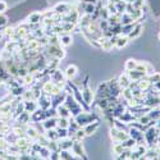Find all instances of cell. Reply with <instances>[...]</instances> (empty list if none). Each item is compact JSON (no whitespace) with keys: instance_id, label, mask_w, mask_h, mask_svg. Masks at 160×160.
<instances>
[{"instance_id":"obj_50","label":"cell","mask_w":160,"mask_h":160,"mask_svg":"<svg viewBox=\"0 0 160 160\" xmlns=\"http://www.w3.org/2000/svg\"><path fill=\"white\" fill-rule=\"evenodd\" d=\"M132 5L135 9H141L143 7V0H135V2L132 3Z\"/></svg>"},{"instance_id":"obj_30","label":"cell","mask_w":160,"mask_h":160,"mask_svg":"<svg viewBox=\"0 0 160 160\" xmlns=\"http://www.w3.org/2000/svg\"><path fill=\"white\" fill-rule=\"evenodd\" d=\"M136 67H137V60L135 59H128L124 64V71L126 72H129V71H133V69H136Z\"/></svg>"},{"instance_id":"obj_16","label":"cell","mask_w":160,"mask_h":160,"mask_svg":"<svg viewBox=\"0 0 160 160\" xmlns=\"http://www.w3.org/2000/svg\"><path fill=\"white\" fill-rule=\"evenodd\" d=\"M77 73H78V68H77V65H74V64L68 65L65 68V71H64V76H65V78H68V79L74 78L77 76Z\"/></svg>"},{"instance_id":"obj_8","label":"cell","mask_w":160,"mask_h":160,"mask_svg":"<svg viewBox=\"0 0 160 160\" xmlns=\"http://www.w3.org/2000/svg\"><path fill=\"white\" fill-rule=\"evenodd\" d=\"M73 142H74V138L71 137V136L58 140L59 150H71V149H72V146H73Z\"/></svg>"},{"instance_id":"obj_41","label":"cell","mask_w":160,"mask_h":160,"mask_svg":"<svg viewBox=\"0 0 160 160\" xmlns=\"http://www.w3.org/2000/svg\"><path fill=\"white\" fill-rule=\"evenodd\" d=\"M113 46H114V45L110 42V40H109V38H108V40H105L102 44H100V48L102 49V51H112Z\"/></svg>"},{"instance_id":"obj_55","label":"cell","mask_w":160,"mask_h":160,"mask_svg":"<svg viewBox=\"0 0 160 160\" xmlns=\"http://www.w3.org/2000/svg\"><path fill=\"white\" fill-rule=\"evenodd\" d=\"M124 2H126V3H128V4H132L133 2H135V0H124Z\"/></svg>"},{"instance_id":"obj_39","label":"cell","mask_w":160,"mask_h":160,"mask_svg":"<svg viewBox=\"0 0 160 160\" xmlns=\"http://www.w3.org/2000/svg\"><path fill=\"white\" fill-rule=\"evenodd\" d=\"M57 133H58V138H64V137H68L69 136V132L68 128H59L57 127Z\"/></svg>"},{"instance_id":"obj_56","label":"cell","mask_w":160,"mask_h":160,"mask_svg":"<svg viewBox=\"0 0 160 160\" xmlns=\"http://www.w3.org/2000/svg\"><path fill=\"white\" fill-rule=\"evenodd\" d=\"M115 160H126V159H123V158H121V156H117Z\"/></svg>"},{"instance_id":"obj_17","label":"cell","mask_w":160,"mask_h":160,"mask_svg":"<svg viewBox=\"0 0 160 160\" xmlns=\"http://www.w3.org/2000/svg\"><path fill=\"white\" fill-rule=\"evenodd\" d=\"M38 135H40V132H38V129H37L36 127L30 126V124L26 126V136H27L28 138L36 140V138L38 137Z\"/></svg>"},{"instance_id":"obj_33","label":"cell","mask_w":160,"mask_h":160,"mask_svg":"<svg viewBox=\"0 0 160 160\" xmlns=\"http://www.w3.org/2000/svg\"><path fill=\"white\" fill-rule=\"evenodd\" d=\"M76 141H82L85 137H86V133H85V131H83V128H78L76 132H74V135L72 136Z\"/></svg>"},{"instance_id":"obj_26","label":"cell","mask_w":160,"mask_h":160,"mask_svg":"<svg viewBox=\"0 0 160 160\" xmlns=\"http://www.w3.org/2000/svg\"><path fill=\"white\" fill-rule=\"evenodd\" d=\"M12 132L14 133L17 137H21V136H24L26 135V126L23 124H17L12 128Z\"/></svg>"},{"instance_id":"obj_54","label":"cell","mask_w":160,"mask_h":160,"mask_svg":"<svg viewBox=\"0 0 160 160\" xmlns=\"http://www.w3.org/2000/svg\"><path fill=\"white\" fill-rule=\"evenodd\" d=\"M109 3H113V4H117L118 2H121V0H108Z\"/></svg>"},{"instance_id":"obj_11","label":"cell","mask_w":160,"mask_h":160,"mask_svg":"<svg viewBox=\"0 0 160 160\" xmlns=\"http://www.w3.org/2000/svg\"><path fill=\"white\" fill-rule=\"evenodd\" d=\"M99 127H100V122H99V119H98V121L92 122V123H90V124H87V126H85L82 128H83V131L86 133V136H91V135H94V133L99 129Z\"/></svg>"},{"instance_id":"obj_47","label":"cell","mask_w":160,"mask_h":160,"mask_svg":"<svg viewBox=\"0 0 160 160\" xmlns=\"http://www.w3.org/2000/svg\"><path fill=\"white\" fill-rule=\"evenodd\" d=\"M23 82H24L26 85H32V83L35 82V76H33V73L26 74V76L23 77Z\"/></svg>"},{"instance_id":"obj_46","label":"cell","mask_w":160,"mask_h":160,"mask_svg":"<svg viewBox=\"0 0 160 160\" xmlns=\"http://www.w3.org/2000/svg\"><path fill=\"white\" fill-rule=\"evenodd\" d=\"M115 7H117L118 13H119V14H121V13H124L126 7H127V3L124 2V0H121V2H118V3L115 4Z\"/></svg>"},{"instance_id":"obj_51","label":"cell","mask_w":160,"mask_h":160,"mask_svg":"<svg viewBox=\"0 0 160 160\" xmlns=\"http://www.w3.org/2000/svg\"><path fill=\"white\" fill-rule=\"evenodd\" d=\"M7 3L5 2H3V0H0V14H3V13L7 10Z\"/></svg>"},{"instance_id":"obj_34","label":"cell","mask_w":160,"mask_h":160,"mask_svg":"<svg viewBox=\"0 0 160 160\" xmlns=\"http://www.w3.org/2000/svg\"><path fill=\"white\" fill-rule=\"evenodd\" d=\"M122 145H123V148H124V149L132 150L133 148H135V145H136V141L133 140V138H131V137H128L127 140H124V141L122 142Z\"/></svg>"},{"instance_id":"obj_14","label":"cell","mask_w":160,"mask_h":160,"mask_svg":"<svg viewBox=\"0 0 160 160\" xmlns=\"http://www.w3.org/2000/svg\"><path fill=\"white\" fill-rule=\"evenodd\" d=\"M50 79H51L52 82H57V83H65V76H64V73H62V72L58 71V69H55V71L51 72Z\"/></svg>"},{"instance_id":"obj_42","label":"cell","mask_w":160,"mask_h":160,"mask_svg":"<svg viewBox=\"0 0 160 160\" xmlns=\"http://www.w3.org/2000/svg\"><path fill=\"white\" fill-rule=\"evenodd\" d=\"M21 99H22V101L35 100V99H33V92H32V90H30V91H24L23 94H22V96H21Z\"/></svg>"},{"instance_id":"obj_5","label":"cell","mask_w":160,"mask_h":160,"mask_svg":"<svg viewBox=\"0 0 160 160\" xmlns=\"http://www.w3.org/2000/svg\"><path fill=\"white\" fill-rule=\"evenodd\" d=\"M128 136L131 138H133L136 141V143H145V135L141 129H137V128H133V127H129L128 128Z\"/></svg>"},{"instance_id":"obj_48","label":"cell","mask_w":160,"mask_h":160,"mask_svg":"<svg viewBox=\"0 0 160 160\" xmlns=\"http://www.w3.org/2000/svg\"><path fill=\"white\" fill-rule=\"evenodd\" d=\"M85 10H86V14L87 16H91L92 13L96 10V5H94V4H86L85 5Z\"/></svg>"},{"instance_id":"obj_18","label":"cell","mask_w":160,"mask_h":160,"mask_svg":"<svg viewBox=\"0 0 160 160\" xmlns=\"http://www.w3.org/2000/svg\"><path fill=\"white\" fill-rule=\"evenodd\" d=\"M55 109H57V113H58V118H71L72 117L69 109L65 106V104L59 105L58 108H55Z\"/></svg>"},{"instance_id":"obj_10","label":"cell","mask_w":160,"mask_h":160,"mask_svg":"<svg viewBox=\"0 0 160 160\" xmlns=\"http://www.w3.org/2000/svg\"><path fill=\"white\" fill-rule=\"evenodd\" d=\"M67 95H68V94H67V91H62L60 94H58V95H55L54 98H52L51 99V106H52V108H58L59 105L64 104Z\"/></svg>"},{"instance_id":"obj_53","label":"cell","mask_w":160,"mask_h":160,"mask_svg":"<svg viewBox=\"0 0 160 160\" xmlns=\"http://www.w3.org/2000/svg\"><path fill=\"white\" fill-rule=\"evenodd\" d=\"M152 88H155L156 91H159V92H160V81H159V82H156V83H154V85H152Z\"/></svg>"},{"instance_id":"obj_45","label":"cell","mask_w":160,"mask_h":160,"mask_svg":"<svg viewBox=\"0 0 160 160\" xmlns=\"http://www.w3.org/2000/svg\"><path fill=\"white\" fill-rule=\"evenodd\" d=\"M109 27H110V24H109L108 19H100V22H99V28H100L101 32L109 30Z\"/></svg>"},{"instance_id":"obj_3","label":"cell","mask_w":160,"mask_h":160,"mask_svg":"<svg viewBox=\"0 0 160 160\" xmlns=\"http://www.w3.org/2000/svg\"><path fill=\"white\" fill-rule=\"evenodd\" d=\"M129 136H128V132L126 131H122V129H118L115 127L110 128V138L113 142H119L122 143L124 140H127Z\"/></svg>"},{"instance_id":"obj_20","label":"cell","mask_w":160,"mask_h":160,"mask_svg":"<svg viewBox=\"0 0 160 160\" xmlns=\"http://www.w3.org/2000/svg\"><path fill=\"white\" fill-rule=\"evenodd\" d=\"M24 102V112H27L30 114H32L33 112H36L38 109V105L36 100H30V101H23Z\"/></svg>"},{"instance_id":"obj_35","label":"cell","mask_w":160,"mask_h":160,"mask_svg":"<svg viewBox=\"0 0 160 160\" xmlns=\"http://www.w3.org/2000/svg\"><path fill=\"white\" fill-rule=\"evenodd\" d=\"M71 123V118H58V127L59 128H68Z\"/></svg>"},{"instance_id":"obj_19","label":"cell","mask_w":160,"mask_h":160,"mask_svg":"<svg viewBox=\"0 0 160 160\" xmlns=\"http://www.w3.org/2000/svg\"><path fill=\"white\" fill-rule=\"evenodd\" d=\"M17 123L18 124H23V126H27L31 123V114L27 112H23L21 115H18L17 118Z\"/></svg>"},{"instance_id":"obj_23","label":"cell","mask_w":160,"mask_h":160,"mask_svg":"<svg viewBox=\"0 0 160 160\" xmlns=\"http://www.w3.org/2000/svg\"><path fill=\"white\" fill-rule=\"evenodd\" d=\"M59 155H60V160H78V158L71 150H60Z\"/></svg>"},{"instance_id":"obj_21","label":"cell","mask_w":160,"mask_h":160,"mask_svg":"<svg viewBox=\"0 0 160 160\" xmlns=\"http://www.w3.org/2000/svg\"><path fill=\"white\" fill-rule=\"evenodd\" d=\"M127 74H128V77H129V79H131L132 82H135V81H140V79H142V78H145V77H146V74H145V73L138 72L137 69L129 71V72H127Z\"/></svg>"},{"instance_id":"obj_37","label":"cell","mask_w":160,"mask_h":160,"mask_svg":"<svg viewBox=\"0 0 160 160\" xmlns=\"http://www.w3.org/2000/svg\"><path fill=\"white\" fill-rule=\"evenodd\" d=\"M50 154H51V151L46 148V146H41V149H40V151H38V156L42 158V159H46V160L50 156Z\"/></svg>"},{"instance_id":"obj_31","label":"cell","mask_w":160,"mask_h":160,"mask_svg":"<svg viewBox=\"0 0 160 160\" xmlns=\"http://www.w3.org/2000/svg\"><path fill=\"white\" fill-rule=\"evenodd\" d=\"M150 119H154V121H158L160 119V106H156V108H152L150 109V112L148 113Z\"/></svg>"},{"instance_id":"obj_38","label":"cell","mask_w":160,"mask_h":160,"mask_svg":"<svg viewBox=\"0 0 160 160\" xmlns=\"http://www.w3.org/2000/svg\"><path fill=\"white\" fill-rule=\"evenodd\" d=\"M146 78L149 79V82H150L151 85H154V83H156V82H159V81H160V73H158V72H154L152 74L146 76Z\"/></svg>"},{"instance_id":"obj_6","label":"cell","mask_w":160,"mask_h":160,"mask_svg":"<svg viewBox=\"0 0 160 160\" xmlns=\"http://www.w3.org/2000/svg\"><path fill=\"white\" fill-rule=\"evenodd\" d=\"M87 81H88V78H86L85 79V82H83V85H85V87L81 90V92H82V99H83V101L87 104V105H91V102H92V100H94V92L91 91V88L88 87V83H87Z\"/></svg>"},{"instance_id":"obj_52","label":"cell","mask_w":160,"mask_h":160,"mask_svg":"<svg viewBox=\"0 0 160 160\" xmlns=\"http://www.w3.org/2000/svg\"><path fill=\"white\" fill-rule=\"evenodd\" d=\"M82 2H83L85 4H94V5L98 4V0H82Z\"/></svg>"},{"instance_id":"obj_1","label":"cell","mask_w":160,"mask_h":160,"mask_svg":"<svg viewBox=\"0 0 160 160\" xmlns=\"http://www.w3.org/2000/svg\"><path fill=\"white\" fill-rule=\"evenodd\" d=\"M73 119L78 123V126L82 128V127H85V126H87V124H90L92 122L98 121V117L95 114L90 113V112H81L78 115H76Z\"/></svg>"},{"instance_id":"obj_49","label":"cell","mask_w":160,"mask_h":160,"mask_svg":"<svg viewBox=\"0 0 160 160\" xmlns=\"http://www.w3.org/2000/svg\"><path fill=\"white\" fill-rule=\"evenodd\" d=\"M48 160H60L59 151H52V152L50 154V156L48 158Z\"/></svg>"},{"instance_id":"obj_15","label":"cell","mask_w":160,"mask_h":160,"mask_svg":"<svg viewBox=\"0 0 160 160\" xmlns=\"http://www.w3.org/2000/svg\"><path fill=\"white\" fill-rule=\"evenodd\" d=\"M58 127V118H46L42 122V128L44 129H55Z\"/></svg>"},{"instance_id":"obj_36","label":"cell","mask_w":160,"mask_h":160,"mask_svg":"<svg viewBox=\"0 0 160 160\" xmlns=\"http://www.w3.org/2000/svg\"><path fill=\"white\" fill-rule=\"evenodd\" d=\"M121 96H123V99H124V101H131L132 99H133V95H132V91H131V88L128 87V88H124V90H122V95Z\"/></svg>"},{"instance_id":"obj_9","label":"cell","mask_w":160,"mask_h":160,"mask_svg":"<svg viewBox=\"0 0 160 160\" xmlns=\"http://www.w3.org/2000/svg\"><path fill=\"white\" fill-rule=\"evenodd\" d=\"M46 119V114H45V110L42 109H37L36 112H33L31 114V122L32 123H40V122H44Z\"/></svg>"},{"instance_id":"obj_12","label":"cell","mask_w":160,"mask_h":160,"mask_svg":"<svg viewBox=\"0 0 160 160\" xmlns=\"http://www.w3.org/2000/svg\"><path fill=\"white\" fill-rule=\"evenodd\" d=\"M117 82H118L119 87H121L122 90H124V88H128V87H129V85H131V82H132V81L129 79V77H128V74H127V73H122L121 76L118 77Z\"/></svg>"},{"instance_id":"obj_2","label":"cell","mask_w":160,"mask_h":160,"mask_svg":"<svg viewBox=\"0 0 160 160\" xmlns=\"http://www.w3.org/2000/svg\"><path fill=\"white\" fill-rule=\"evenodd\" d=\"M64 104H65V106L69 109V112H71V115L74 118L76 115H78L81 112H83V109H82V106L79 105L77 101H76V99L71 95V94H68L67 95V98H65V101H64Z\"/></svg>"},{"instance_id":"obj_27","label":"cell","mask_w":160,"mask_h":160,"mask_svg":"<svg viewBox=\"0 0 160 160\" xmlns=\"http://www.w3.org/2000/svg\"><path fill=\"white\" fill-rule=\"evenodd\" d=\"M71 9H69V5L67 3H62V4H58L55 5L54 8V12L58 13V14H63V13H68Z\"/></svg>"},{"instance_id":"obj_24","label":"cell","mask_w":160,"mask_h":160,"mask_svg":"<svg viewBox=\"0 0 160 160\" xmlns=\"http://www.w3.org/2000/svg\"><path fill=\"white\" fill-rule=\"evenodd\" d=\"M129 42V40H128V37L127 36H122V35H119L118 37H117V41H115V45L114 46H117L118 49H123V48H126L127 46V44Z\"/></svg>"},{"instance_id":"obj_32","label":"cell","mask_w":160,"mask_h":160,"mask_svg":"<svg viewBox=\"0 0 160 160\" xmlns=\"http://www.w3.org/2000/svg\"><path fill=\"white\" fill-rule=\"evenodd\" d=\"M45 136L50 140V141H58V133H57V128L55 129H48L46 133H45Z\"/></svg>"},{"instance_id":"obj_40","label":"cell","mask_w":160,"mask_h":160,"mask_svg":"<svg viewBox=\"0 0 160 160\" xmlns=\"http://www.w3.org/2000/svg\"><path fill=\"white\" fill-rule=\"evenodd\" d=\"M37 143H40V145H41V146H48V143H49V138L45 136V135H41V133H40V135H38V137L35 140Z\"/></svg>"},{"instance_id":"obj_29","label":"cell","mask_w":160,"mask_h":160,"mask_svg":"<svg viewBox=\"0 0 160 160\" xmlns=\"http://www.w3.org/2000/svg\"><path fill=\"white\" fill-rule=\"evenodd\" d=\"M113 154L115 156H119L123 151H124V148H123V145L122 143H119V142H113V149H112Z\"/></svg>"},{"instance_id":"obj_25","label":"cell","mask_w":160,"mask_h":160,"mask_svg":"<svg viewBox=\"0 0 160 160\" xmlns=\"http://www.w3.org/2000/svg\"><path fill=\"white\" fill-rule=\"evenodd\" d=\"M42 19V14L41 13H38V12H35V13H31L30 17H28V23L30 24H37L40 23Z\"/></svg>"},{"instance_id":"obj_4","label":"cell","mask_w":160,"mask_h":160,"mask_svg":"<svg viewBox=\"0 0 160 160\" xmlns=\"http://www.w3.org/2000/svg\"><path fill=\"white\" fill-rule=\"evenodd\" d=\"M71 151H72L78 159H81V160H88V158H87V155H86V151H85V148H83V145H82V141H76V140H74Z\"/></svg>"},{"instance_id":"obj_7","label":"cell","mask_w":160,"mask_h":160,"mask_svg":"<svg viewBox=\"0 0 160 160\" xmlns=\"http://www.w3.org/2000/svg\"><path fill=\"white\" fill-rule=\"evenodd\" d=\"M51 96L48 95V94H41V96H40L36 101H37V105H38V108L40 109H42V110H48L49 108H51Z\"/></svg>"},{"instance_id":"obj_28","label":"cell","mask_w":160,"mask_h":160,"mask_svg":"<svg viewBox=\"0 0 160 160\" xmlns=\"http://www.w3.org/2000/svg\"><path fill=\"white\" fill-rule=\"evenodd\" d=\"M13 112V118H17L18 115H21L23 112H24V102L23 101H21V102H18L17 105H16V108L12 110Z\"/></svg>"},{"instance_id":"obj_57","label":"cell","mask_w":160,"mask_h":160,"mask_svg":"<svg viewBox=\"0 0 160 160\" xmlns=\"http://www.w3.org/2000/svg\"><path fill=\"white\" fill-rule=\"evenodd\" d=\"M158 160H160V151L158 152Z\"/></svg>"},{"instance_id":"obj_44","label":"cell","mask_w":160,"mask_h":160,"mask_svg":"<svg viewBox=\"0 0 160 160\" xmlns=\"http://www.w3.org/2000/svg\"><path fill=\"white\" fill-rule=\"evenodd\" d=\"M46 148L52 152V151H60L59 150V145H58V141H49Z\"/></svg>"},{"instance_id":"obj_43","label":"cell","mask_w":160,"mask_h":160,"mask_svg":"<svg viewBox=\"0 0 160 160\" xmlns=\"http://www.w3.org/2000/svg\"><path fill=\"white\" fill-rule=\"evenodd\" d=\"M23 92H24V90H23L21 86H17V87H13V88H10V94H12L13 96H16V98L22 96Z\"/></svg>"},{"instance_id":"obj_58","label":"cell","mask_w":160,"mask_h":160,"mask_svg":"<svg viewBox=\"0 0 160 160\" xmlns=\"http://www.w3.org/2000/svg\"><path fill=\"white\" fill-rule=\"evenodd\" d=\"M159 40H160V33H159Z\"/></svg>"},{"instance_id":"obj_13","label":"cell","mask_w":160,"mask_h":160,"mask_svg":"<svg viewBox=\"0 0 160 160\" xmlns=\"http://www.w3.org/2000/svg\"><path fill=\"white\" fill-rule=\"evenodd\" d=\"M142 31H143V26L141 24V23H135V27H133V30L129 32V35L127 36L128 37V40L131 41V40H135V38H137L141 33H142Z\"/></svg>"},{"instance_id":"obj_22","label":"cell","mask_w":160,"mask_h":160,"mask_svg":"<svg viewBox=\"0 0 160 160\" xmlns=\"http://www.w3.org/2000/svg\"><path fill=\"white\" fill-rule=\"evenodd\" d=\"M72 41H73V38L69 33H65V35H62L59 37V42H60V46L64 49V48H68L69 45H72Z\"/></svg>"}]
</instances>
